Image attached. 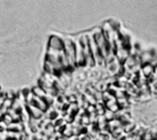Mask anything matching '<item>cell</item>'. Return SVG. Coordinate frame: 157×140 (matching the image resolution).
Listing matches in <instances>:
<instances>
[{"label": "cell", "instance_id": "obj_8", "mask_svg": "<svg viewBox=\"0 0 157 140\" xmlns=\"http://www.w3.org/2000/svg\"><path fill=\"white\" fill-rule=\"evenodd\" d=\"M2 121L8 126L9 125H10L11 123H13V119H12V118H11V116L9 114V113H5V114H3V119H2Z\"/></svg>", "mask_w": 157, "mask_h": 140}, {"label": "cell", "instance_id": "obj_3", "mask_svg": "<svg viewBox=\"0 0 157 140\" xmlns=\"http://www.w3.org/2000/svg\"><path fill=\"white\" fill-rule=\"evenodd\" d=\"M30 115H31V118L34 119H41L44 112L39 109L38 108L37 106H35L34 105L32 104H30V105H27L26 106Z\"/></svg>", "mask_w": 157, "mask_h": 140}, {"label": "cell", "instance_id": "obj_4", "mask_svg": "<svg viewBox=\"0 0 157 140\" xmlns=\"http://www.w3.org/2000/svg\"><path fill=\"white\" fill-rule=\"evenodd\" d=\"M142 71L144 75V77L149 78L150 75H152L154 73V66L152 65V64H144L142 66Z\"/></svg>", "mask_w": 157, "mask_h": 140}, {"label": "cell", "instance_id": "obj_5", "mask_svg": "<svg viewBox=\"0 0 157 140\" xmlns=\"http://www.w3.org/2000/svg\"><path fill=\"white\" fill-rule=\"evenodd\" d=\"M31 91L32 93L34 94L35 97H38V98H45V96H46V93L45 91L38 85L36 86H34L32 89H31Z\"/></svg>", "mask_w": 157, "mask_h": 140}, {"label": "cell", "instance_id": "obj_7", "mask_svg": "<svg viewBox=\"0 0 157 140\" xmlns=\"http://www.w3.org/2000/svg\"><path fill=\"white\" fill-rule=\"evenodd\" d=\"M103 116H104V118L106 119V120H107V122H109V121L113 120L114 119H115V114H114L113 112H111L110 110L107 109V108H106V110H105V113H104Z\"/></svg>", "mask_w": 157, "mask_h": 140}, {"label": "cell", "instance_id": "obj_6", "mask_svg": "<svg viewBox=\"0 0 157 140\" xmlns=\"http://www.w3.org/2000/svg\"><path fill=\"white\" fill-rule=\"evenodd\" d=\"M135 124L132 123V122H129L124 125H122V128H123V132H127V133H132V132L134 131L135 129Z\"/></svg>", "mask_w": 157, "mask_h": 140}, {"label": "cell", "instance_id": "obj_2", "mask_svg": "<svg viewBox=\"0 0 157 140\" xmlns=\"http://www.w3.org/2000/svg\"><path fill=\"white\" fill-rule=\"evenodd\" d=\"M48 48L61 51L64 49V41L57 36H51L48 40Z\"/></svg>", "mask_w": 157, "mask_h": 140}, {"label": "cell", "instance_id": "obj_1", "mask_svg": "<svg viewBox=\"0 0 157 140\" xmlns=\"http://www.w3.org/2000/svg\"><path fill=\"white\" fill-rule=\"evenodd\" d=\"M64 51L66 54V57L67 58L68 64L70 68L74 67L76 64V59H75V45L73 42L71 40H65L64 41Z\"/></svg>", "mask_w": 157, "mask_h": 140}]
</instances>
